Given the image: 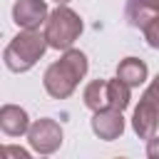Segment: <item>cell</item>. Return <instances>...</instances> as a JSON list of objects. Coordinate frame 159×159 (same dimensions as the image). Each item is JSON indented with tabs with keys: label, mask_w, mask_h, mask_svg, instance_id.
Segmentation results:
<instances>
[{
	"label": "cell",
	"mask_w": 159,
	"mask_h": 159,
	"mask_svg": "<svg viewBox=\"0 0 159 159\" xmlns=\"http://www.w3.org/2000/svg\"><path fill=\"white\" fill-rule=\"evenodd\" d=\"M147 154L152 159H159V137H152L149 144H147Z\"/></svg>",
	"instance_id": "14"
},
{
	"label": "cell",
	"mask_w": 159,
	"mask_h": 159,
	"mask_svg": "<svg viewBox=\"0 0 159 159\" xmlns=\"http://www.w3.org/2000/svg\"><path fill=\"white\" fill-rule=\"evenodd\" d=\"M147 65L139 60V57H127V60H122L119 65H117V77L122 80V82H127L129 87H139V84H144L147 82Z\"/></svg>",
	"instance_id": "10"
},
{
	"label": "cell",
	"mask_w": 159,
	"mask_h": 159,
	"mask_svg": "<svg viewBox=\"0 0 159 159\" xmlns=\"http://www.w3.org/2000/svg\"><path fill=\"white\" fill-rule=\"evenodd\" d=\"M2 154H5V157H20V159H27V157H30L25 149H17V147H5Z\"/></svg>",
	"instance_id": "15"
},
{
	"label": "cell",
	"mask_w": 159,
	"mask_h": 159,
	"mask_svg": "<svg viewBox=\"0 0 159 159\" xmlns=\"http://www.w3.org/2000/svg\"><path fill=\"white\" fill-rule=\"evenodd\" d=\"M0 129L7 134V137H20L30 129V119H27V112L17 104H5L0 109Z\"/></svg>",
	"instance_id": "8"
},
{
	"label": "cell",
	"mask_w": 159,
	"mask_h": 159,
	"mask_svg": "<svg viewBox=\"0 0 159 159\" xmlns=\"http://www.w3.org/2000/svg\"><path fill=\"white\" fill-rule=\"evenodd\" d=\"M92 132H94L99 139H104V142L117 139V137L124 132V117H122V109L107 107V109L94 112V117H92Z\"/></svg>",
	"instance_id": "7"
},
{
	"label": "cell",
	"mask_w": 159,
	"mask_h": 159,
	"mask_svg": "<svg viewBox=\"0 0 159 159\" xmlns=\"http://www.w3.org/2000/svg\"><path fill=\"white\" fill-rule=\"evenodd\" d=\"M84 107H89L92 112L107 109L109 107V80H92L84 87Z\"/></svg>",
	"instance_id": "11"
},
{
	"label": "cell",
	"mask_w": 159,
	"mask_h": 159,
	"mask_svg": "<svg viewBox=\"0 0 159 159\" xmlns=\"http://www.w3.org/2000/svg\"><path fill=\"white\" fill-rule=\"evenodd\" d=\"M82 32V20L75 10H70L67 5H57L47 22H45V37H47V45L55 47V50H70L72 42L80 37Z\"/></svg>",
	"instance_id": "3"
},
{
	"label": "cell",
	"mask_w": 159,
	"mask_h": 159,
	"mask_svg": "<svg viewBox=\"0 0 159 159\" xmlns=\"http://www.w3.org/2000/svg\"><path fill=\"white\" fill-rule=\"evenodd\" d=\"M142 30H144V40H147V45L154 47V50H159V15L152 17Z\"/></svg>",
	"instance_id": "13"
},
{
	"label": "cell",
	"mask_w": 159,
	"mask_h": 159,
	"mask_svg": "<svg viewBox=\"0 0 159 159\" xmlns=\"http://www.w3.org/2000/svg\"><path fill=\"white\" fill-rule=\"evenodd\" d=\"M67 2H70V0H57V5H67Z\"/></svg>",
	"instance_id": "16"
},
{
	"label": "cell",
	"mask_w": 159,
	"mask_h": 159,
	"mask_svg": "<svg viewBox=\"0 0 159 159\" xmlns=\"http://www.w3.org/2000/svg\"><path fill=\"white\" fill-rule=\"evenodd\" d=\"M27 139H30V147H32L37 154H52V152H57L60 144H62V127H60L55 119L42 117V119H37L35 124H30Z\"/></svg>",
	"instance_id": "5"
},
{
	"label": "cell",
	"mask_w": 159,
	"mask_h": 159,
	"mask_svg": "<svg viewBox=\"0 0 159 159\" xmlns=\"http://www.w3.org/2000/svg\"><path fill=\"white\" fill-rule=\"evenodd\" d=\"M157 119H159V75L152 80V84L147 87V92L142 94L134 117H132V127L137 132L139 139H152L157 132Z\"/></svg>",
	"instance_id": "4"
},
{
	"label": "cell",
	"mask_w": 159,
	"mask_h": 159,
	"mask_svg": "<svg viewBox=\"0 0 159 159\" xmlns=\"http://www.w3.org/2000/svg\"><path fill=\"white\" fill-rule=\"evenodd\" d=\"M47 2L45 0H17L12 7V20L22 30H37L42 22H47Z\"/></svg>",
	"instance_id": "6"
},
{
	"label": "cell",
	"mask_w": 159,
	"mask_h": 159,
	"mask_svg": "<svg viewBox=\"0 0 159 159\" xmlns=\"http://www.w3.org/2000/svg\"><path fill=\"white\" fill-rule=\"evenodd\" d=\"M87 75V57L80 50H65V55L45 70V89L55 99H65L75 92L77 82Z\"/></svg>",
	"instance_id": "1"
},
{
	"label": "cell",
	"mask_w": 159,
	"mask_h": 159,
	"mask_svg": "<svg viewBox=\"0 0 159 159\" xmlns=\"http://www.w3.org/2000/svg\"><path fill=\"white\" fill-rule=\"evenodd\" d=\"M47 37L40 35L37 30H22L20 35H15L10 40V45L2 52L5 67L12 72H27L47 50Z\"/></svg>",
	"instance_id": "2"
},
{
	"label": "cell",
	"mask_w": 159,
	"mask_h": 159,
	"mask_svg": "<svg viewBox=\"0 0 159 159\" xmlns=\"http://www.w3.org/2000/svg\"><path fill=\"white\" fill-rule=\"evenodd\" d=\"M132 87L127 82H122L119 77L109 80V107L114 109H127L129 107V99H132Z\"/></svg>",
	"instance_id": "12"
},
{
	"label": "cell",
	"mask_w": 159,
	"mask_h": 159,
	"mask_svg": "<svg viewBox=\"0 0 159 159\" xmlns=\"http://www.w3.org/2000/svg\"><path fill=\"white\" fill-rule=\"evenodd\" d=\"M157 15H159V0H129L127 2V20L134 27H144Z\"/></svg>",
	"instance_id": "9"
}]
</instances>
